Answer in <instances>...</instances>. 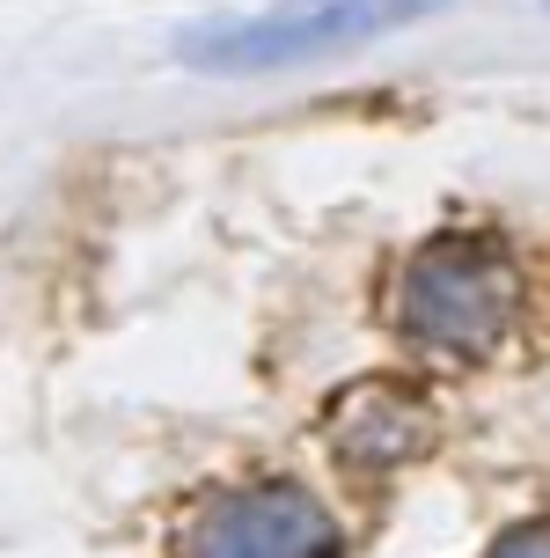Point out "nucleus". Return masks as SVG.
I'll use <instances>...</instances> for the list:
<instances>
[{"label": "nucleus", "instance_id": "1", "mask_svg": "<svg viewBox=\"0 0 550 558\" xmlns=\"http://www.w3.org/2000/svg\"><path fill=\"white\" fill-rule=\"evenodd\" d=\"M514 302H522V272L492 235H433L426 251L404 257L396 294H389V324L418 353L469 361L506 338Z\"/></svg>", "mask_w": 550, "mask_h": 558}, {"label": "nucleus", "instance_id": "2", "mask_svg": "<svg viewBox=\"0 0 550 558\" xmlns=\"http://www.w3.org/2000/svg\"><path fill=\"white\" fill-rule=\"evenodd\" d=\"M192 558H338V530L330 514L294 485H235L198 507Z\"/></svg>", "mask_w": 550, "mask_h": 558}, {"label": "nucleus", "instance_id": "3", "mask_svg": "<svg viewBox=\"0 0 550 558\" xmlns=\"http://www.w3.org/2000/svg\"><path fill=\"white\" fill-rule=\"evenodd\" d=\"M418 8H286V15H243V23H206L184 37L192 66L243 74V66H286L302 52H330L345 37H375L389 23H412Z\"/></svg>", "mask_w": 550, "mask_h": 558}, {"label": "nucleus", "instance_id": "4", "mask_svg": "<svg viewBox=\"0 0 550 558\" xmlns=\"http://www.w3.org/2000/svg\"><path fill=\"white\" fill-rule=\"evenodd\" d=\"M426 441V418L404 404V390H345V404L330 412V448L359 463V456H382V463H404L412 448Z\"/></svg>", "mask_w": 550, "mask_h": 558}, {"label": "nucleus", "instance_id": "5", "mask_svg": "<svg viewBox=\"0 0 550 558\" xmlns=\"http://www.w3.org/2000/svg\"><path fill=\"white\" fill-rule=\"evenodd\" d=\"M492 558H550V522H522L492 544Z\"/></svg>", "mask_w": 550, "mask_h": 558}]
</instances>
